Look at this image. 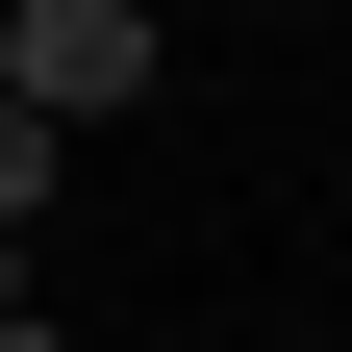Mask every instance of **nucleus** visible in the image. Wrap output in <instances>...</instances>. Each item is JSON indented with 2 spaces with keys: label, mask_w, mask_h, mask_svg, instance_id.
I'll use <instances>...</instances> for the list:
<instances>
[{
  "label": "nucleus",
  "mask_w": 352,
  "mask_h": 352,
  "mask_svg": "<svg viewBox=\"0 0 352 352\" xmlns=\"http://www.w3.org/2000/svg\"><path fill=\"white\" fill-rule=\"evenodd\" d=\"M51 151H76V126H25V101H0V227H51Z\"/></svg>",
  "instance_id": "obj_2"
},
{
  "label": "nucleus",
  "mask_w": 352,
  "mask_h": 352,
  "mask_svg": "<svg viewBox=\"0 0 352 352\" xmlns=\"http://www.w3.org/2000/svg\"><path fill=\"white\" fill-rule=\"evenodd\" d=\"M0 327H25V227H0Z\"/></svg>",
  "instance_id": "obj_3"
},
{
  "label": "nucleus",
  "mask_w": 352,
  "mask_h": 352,
  "mask_svg": "<svg viewBox=\"0 0 352 352\" xmlns=\"http://www.w3.org/2000/svg\"><path fill=\"white\" fill-rule=\"evenodd\" d=\"M0 352H76V327H0Z\"/></svg>",
  "instance_id": "obj_4"
},
{
  "label": "nucleus",
  "mask_w": 352,
  "mask_h": 352,
  "mask_svg": "<svg viewBox=\"0 0 352 352\" xmlns=\"http://www.w3.org/2000/svg\"><path fill=\"white\" fill-rule=\"evenodd\" d=\"M151 0H25V25H0V101H25V126H126V101H151Z\"/></svg>",
  "instance_id": "obj_1"
}]
</instances>
